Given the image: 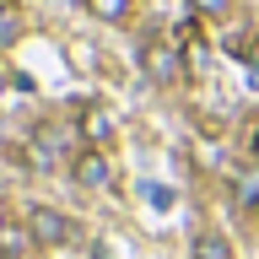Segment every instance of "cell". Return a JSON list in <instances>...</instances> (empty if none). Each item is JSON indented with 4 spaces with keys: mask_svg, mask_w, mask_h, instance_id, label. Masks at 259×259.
<instances>
[{
    "mask_svg": "<svg viewBox=\"0 0 259 259\" xmlns=\"http://www.w3.org/2000/svg\"><path fill=\"white\" fill-rule=\"evenodd\" d=\"M76 178L87 184V189L108 184V157H103V151H81V157H76Z\"/></svg>",
    "mask_w": 259,
    "mask_h": 259,
    "instance_id": "cell-4",
    "label": "cell"
},
{
    "mask_svg": "<svg viewBox=\"0 0 259 259\" xmlns=\"http://www.w3.org/2000/svg\"><path fill=\"white\" fill-rule=\"evenodd\" d=\"M81 130H87V141H92V146H103V141L113 135L108 113H97V108H87V113H81Z\"/></svg>",
    "mask_w": 259,
    "mask_h": 259,
    "instance_id": "cell-6",
    "label": "cell"
},
{
    "mask_svg": "<svg viewBox=\"0 0 259 259\" xmlns=\"http://www.w3.org/2000/svg\"><path fill=\"white\" fill-rule=\"evenodd\" d=\"M243 60L254 65V76H248V81H259V38H254V44H248V49H243Z\"/></svg>",
    "mask_w": 259,
    "mask_h": 259,
    "instance_id": "cell-9",
    "label": "cell"
},
{
    "mask_svg": "<svg viewBox=\"0 0 259 259\" xmlns=\"http://www.w3.org/2000/svg\"><path fill=\"white\" fill-rule=\"evenodd\" d=\"M141 70L151 81H178L184 76V65H178V54L167 44H157V38H151V44H141Z\"/></svg>",
    "mask_w": 259,
    "mask_h": 259,
    "instance_id": "cell-2",
    "label": "cell"
},
{
    "mask_svg": "<svg viewBox=\"0 0 259 259\" xmlns=\"http://www.w3.org/2000/svg\"><path fill=\"white\" fill-rule=\"evenodd\" d=\"M194 259H232V243L222 232H200L194 238Z\"/></svg>",
    "mask_w": 259,
    "mask_h": 259,
    "instance_id": "cell-5",
    "label": "cell"
},
{
    "mask_svg": "<svg viewBox=\"0 0 259 259\" xmlns=\"http://www.w3.org/2000/svg\"><path fill=\"white\" fill-rule=\"evenodd\" d=\"M87 11L103 16V22H119V16L130 11V0H87Z\"/></svg>",
    "mask_w": 259,
    "mask_h": 259,
    "instance_id": "cell-7",
    "label": "cell"
},
{
    "mask_svg": "<svg viewBox=\"0 0 259 259\" xmlns=\"http://www.w3.org/2000/svg\"><path fill=\"white\" fill-rule=\"evenodd\" d=\"M194 6H200L205 16H222V11H227V0H194Z\"/></svg>",
    "mask_w": 259,
    "mask_h": 259,
    "instance_id": "cell-10",
    "label": "cell"
},
{
    "mask_svg": "<svg viewBox=\"0 0 259 259\" xmlns=\"http://www.w3.org/2000/svg\"><path fill=\"white\" fill-rule=\"evenodd\" d=\"M27 238L38 243V248H60V243L76 238V227H70V216L54 205H32L27 210Z\"/></svg>",
    "mask_w": 259,
    "mask_h": 259,
    "instance_id": "cell-1",
    "label": "cell"
},
{
    "mask_svg": "<svg viewBox=\"0 0 259 259\" xmlns=\"http://www.w3.org/2000/svg\"><path fill=\"white\" fill-rule=\"evenodd\" d=\"M254 157H259V130H254Z\"/></svg>",
    "mask_w": 259,
    "mask_h": 259,
    "instance_id": "cell-11",
    "label": "cell"
},
{
    "mask_svg": "<svg viewBox=\"0 0 259 259\" xmlns=\"http://www.w3.org/2000/svg\"><path fill=\"white\" fill-rule=\"evenodd\" d=\"M65 124H44L38 135H32V167H54L60 162V151H65Z\"/></svg>",
    "mask_w": 259,
    "mask_h": 259,
    "instance_id": "cell-3",
    "label": "cell"
},
{
    "mask_svg": "<svg viewBox=\"0 0 259 259\" xmlns=\"http://www.w3.org/2000/svg\"><path fill=\"white\" fill-rule=\"evenodd\" d=\"M146 200H151V210H157V216H167V210H173V189H157V184H146Z\"/></svg>",
    "mask_w": 259,
    "mask_h": 259,
    "instance_id": "cell-8",
    "label": "cell"
}]
</instances>
